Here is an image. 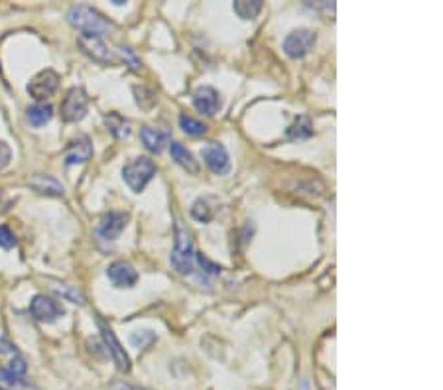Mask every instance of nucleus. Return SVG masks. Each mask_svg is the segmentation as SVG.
<instances>
[{
    "label": "nucleus",
    "instance_id": "nucleus-1",
    "mask_svg": "<svg viewBox=\"0 0 443 390\" xmlns=\"http://www.w3.org/2000/svg\"><path fill=\"white\" fill-rule=\"evenodd\" d=\"M68 20L73 28L81 30V34H91V36H103L115 28L99 10L87 6V4L71 6L68 12Z\"/></svg>",
    "mask_w": 443,
    "mask_h": 390
},
{
    "label": "nucleus",
    "instance_id": "nucleus-2",
    "mask_svg": "<svg viewBox=\"0 0 443 390\" xmlns=\"http://www.w3.org/2000/svg\"><path fill=\"white\" fill-rule=\"evenodd\" d=\"M174 250L170 262L174 267L175 272H180L183 276L192 274L193 272V262H195V247H193L192 233L183 227V223L180 219L175 221V235H174Z\"/></svg>",
    "mask_w": 443,
    "mask_h": 390
},
{
    "label": "nucleus",
    "instance_id": "nucleus-3",
    "mask_svg": "<svg viewBox=\"0 0 443 390\" xmlns=\"http://www.w3.org/2000/svg\"><path fill=\"white\" fill-rule=\"evenodd\" d=\"M156 176V164L148 156H138L135 160L126 164L123 168V178L128 183V188L136 193L144 190L148 181Z\"/></svg>",
    "mask_w": 443,
    "mask_h": 390
},
{
    "label": "nucleus",
    "instance_id": "nucleus-4",
    "mask_svg": "<svg viewBox=\"0 0 443 390\" xmlns=\"http://www.w3.org/2000/svg\"><path fill=\"white\" fill-rule=\"evenodd\" d=\"M89 109V99L85 91L81 87H73L69 89L68 95L63 97L61 103V118L65 123H77L81 118H85Z\"/></svg>",
    "mask_w": 443,
    "mask_h": 390
},
{
    "label": "nucleus",
    "instance_id": "nucleus-5",
    "mask_svg": "<svg viewBox=\"0 0 443 390\" xmlns=\"http://www.w3.org/2000/svg\"><path fill=\"white\" fill-rule=\"evenodd\" d=\"M59 75L54 69H44L38 75H34L28 83V93L34 101H46L58 91Z\"/></svg>",
    "mask_w": 443,
    "mask_h": 390
},
{
    "label": "nucleus",
    "instance_id": "nucleus-6",
    "mask_svg": "<svg viewBox=\"0 0 443 390\" xmlns=\"http://www.w3.org/2000/svg\"><path fill=\"white\" fill-rule=\"evenodd\" d=\"M316 34L311 30H296L288 34V38L284 39V51L286 56L292 57V59H298V57L308 56L309 51L316 46Z\"/></svg>",
    "mask_w": 443,
    "mask_h": 390
},
{
    "label": "nucleus",
    "instance_id": "nucleus-7",
    "mask_svg": "<svg viewBox=\"0 0 443 390\" xmlns=\"http://www.w3.org/2000/svg\"><path fill=\"white\" fill-rule=\"evenodd\" d=\"M30 312L38 322H44V324H51V322H56V319H59L61 315L65 314L63 305L59 304L58 300L44 294H38L32 300Z\"/></svg>",
    "mask_w": 443,
    "mask_h": 390
},
{
    "label": "nucleus",
    "instance_id": "nucleus-8",
    "mask_svg": "<svg viewBox=\"0 0 443 390\" xmlns=\"http://www.w3.org/2000/svg\"><path fill=\"white\" fill-rule=\"evenodd\" d=\"M96 325H99V331L103 335V341H105L106 349H108L111 357H113V361H115L116 369L120 372L130 371V359H128V355H126V351L123 349V345L116 339L115 331H113L103 319H96Z\"/></svg>",
    "mask_w": 443,
    "mask_h": 390
},
{
    "label": "nucleus",
    "instance_id": "nucleus-9",
    "mask_svg": "<svg viewBox=\"0 0 443 390\" xmlns=\"http://www.w3.org/2000/svg\"><path fill=\"white\" fill-rule=\"evenodd\" d=\"M77 44L81 51L89 56L96 63H113L115 56L113 51L106 48V44L103 42L101 36H91V34H79Z\"/></svg>",
    "mask_w": 443,
    "mask_h": 390
},
{
    "label": "nucleus",
    "instance_id": "nucleus-10",
    "mask_svg": "<svg viewBox=\"0 0 443 390\" xmlns=\"http://www.w3.org/2000/svg\"><path fill=\"white\" fill-rule=\"evenodd\" d=\"M203 160H205V166L213 171V173H227L229 168H231V160H229V154L225 150V146L219 142H209L205 144V148L201 150Z\"/></svg>",
    "mask_w": 443,
    "mask_h": 390
},
{
    "label": "nucleus",
    "instance_id": "nucleus-11",
    "mask_svg": "<svg viewBox=\"0 0 443 390\" xmlns=\"http://www.w3.org/2000/svg\"><path fill=\"white\" fill-rule=\"evenodd\" d=\"M126 221H128V215L126 213H120V211H111L106 213L103 221L99 223V228H96V235L103 238V240H116L120 237V233L125 231Z\"/></svg>",
    "mask_w": 443,
    "mask_h": 390
},
{
    "label": "nucleus",
    "instance_id": "nucleus-12",
    "mask_svg": "<svg viewBox=\"0 0 443 390\" xmlns=\"http://www.w3.org/2000/svg\"><path fill=\"white\" fill-rule=\"evenodd\" d=\"M193 106L199 113L213 116V114L219 113V109H221V97L213 87L203 85L199 89H195V93H193Z\"/></svg>",
    "mask_w": 443,
    "mask_h": 390
},
{
    "label": "nucleus",
    "instance_id": "nucleus-13",
    "mask_svg": "<svg viewBox=\"0 0 443 390\" xmlns=\"http://www.w3.org/2000/svg\"><path fill=\"white\" fill-rule=\"evenodd\" d=\"M106 276H108V280L116 288H132L138 282V272L126 260H116V262H113L108 267V270H106Z\"/></svg>",
    "mask_w": 443,
    "mask_h": 390
},
{
    "label": "nucleus",
    "instance_id": "nucleus-14",
    "mask_svg": "<svg viewBox=\"0 0 443 390\" xmlns=\"http://www.w3.org/2000/svg\"><path fill=\"white\" fill-rule=\"evenodd\" d=\"M28 185L34 191H38L42 195H49V197H63L65 190L54 176H44V173H36L34 178H30Z\"/></svg>",
    "mask_w": 443,
    "mask_h": 390
},
{
    "label": "nucleus",
    "instance_id": "nucleus-15",
    "mask_svg": "<svg viewBox=\"0 0 443 390\" xmlns=\"http://www.w3.org/2000/svg\"><path fill=\"white\" fill-rule=\"evenodd\" d=\"M93 156V144L87 136H81L77 140L69 142L68 150H65V164L73 166V164H83L91 160Z\"/></svg>",
    "mask_w": 443,
    "mask_h": 390
},
{
    "label": "nucleus",
    "instance_id": "nucleus-16",
    "mask_svg": "<svg viewBox=\"0 0 443 390\" xmlns=\"http://www.w3.org/2000/svg\"><path fill=\"white\" fill-rule=\"evenodd\" d=\"M140 138H142L146 148L154 154H160L166 148V144H170V134L166 130H160V128H152V126H142Z\"/></svg>",
    "mask_w": 443,
    "mask_h": 390
},
{
    "label": "nucleus",
    "instance_id": "nucleus-17",
    "mask_svg": "<svg viewBox=\"0 0 443 390\" xmlns=\"http://www.w3.org/2000/svg\"><path fill=\"white\" fill-rule=\"evenodd\" d=\"M105 124L106 128H108V133L113 134L116 140H126V138H130V133H132L130 121L125 118L123 114L118 113L105 114Z\"/></svg>",
    "mask_w": 443,
    "mask_h": 390
},
{
    "label": "nucleus",
    "instance_id": "nucleus-18",
    "mask_svg": "<svg viewBox=\"0 0 443 390\" xmlns=\"http://www.w3.org/2000/svg\"><path fill=\"white\" fill-rule=\"evenodd\" d=\"M170 152H172V158L175 160L177 166H182L183 170H187L189 173H197L199 171V166H197V160L193 158V154L180 142H170Z\"/></svg>",
    "mask_w": 443,
    "mask_h": 390
},
{
    "label": "nucleus",
    "instance_id": "nucleus-19",
    "mask_svg": "<svg viewBox=\"0 0 443 390\" xmlns=\"http://www.w3.org/2000/svg\"><path fill=\"white\" fill-rule=\"evenodd\" d=\"M26 116H28V123L32 126L39 128V126H44V124H48L51 121L54 109H51V105H46V103H36V105L28 106Z\"/></svg>",
    "mask_w": 443,
    "mask_h": 390
},
{
    "label": "nucleus",
    "instance_id": "nucleus-20",
    "mask_svg": "<svg viewBox=\"0 0 443 390\" xmlns=\"http://www.w3.org/2000/svg\"><path fill=\"white\" fill-rule=\"evenodd\" d=\"M30 382L26 377L10 372L6 367H0V390H28Z\"/></svg>",
    "mask_w": 443,
    "mask_h": 390
},
{
    "label": "nucleus",
    "instance_id": "nucleus-21",
    "mask_svg": "<svg viewBox=\"0 0 443 390\" xmlns=\"http://www.w3.org/2000/svg\"><path fill=\"white\" fill-rule=\"evenodd\" d=\"M235 14L242 20H254L262 10V0H237L232 4Z\"/></svg>",
    "mask_w": 443,
    "mask_h": 390
},
{
    "label": "nucleus",
    "instance_id": "nucleus-22",
    "mask_svg": "<svg viewBox=\"0 0 443 390\" xmlns=\"http://www.w3.org/2000/svg\"><path fill=\"white\" fill-rule=\"evenodd\" d=\"M286 136L289 140H299V138H308L311 136V123H309L308 116H298L288 130H286Z\"/></svg>",
    "mask_w": 443,
    "mask_h": 390
},
{
    "label": "nucleus",
    "instance_id": "nucleus-23",
    "mask_svg": "<svg viewBox=\"0 0 443 390\" xmlns=\"http://www.w3.org/2000/svg\"><path fill=\"white\" fill-rule=\"evenodd\" d=\"M54 292H58L63 300H68V302H73V304H79V305H85V295L81 290H77L75 286H69V284H59V282H54Z\"/></svg>",
    "mask_w": 443,
    "mask_h": 390
},
{
    "label": "nucleus",
    "instance_id": "nucleus-24",
    "mask_svg": "<svg viewBox=\"0 0 443 390\" xmlns=\"http://www.w3.org/2000/svg\"><path fill=\"white\" fill-rule=\"evenodd\" d=\"M180 126H182L183 133L189 134V136H201V134L207 133V124L185 113L180 114Z\"/></svg>",
    "mask_w": 443,
    "mask_h": 390
},
{
    "label": "nucleus",
    "instance_id": "nucleus-25",
    "mask_svg": "<svg viewBox=\"0 0 443 390\" xmlns=\"http://www.w3.org/2000/svg\"><path fill=\"white\" fill-rule=\"evenodd\" d=\"M192 217L193 219L207 223L213 219V209L207 205V200H197L192 205Z\"/></svg>",
    "mask_w": 443,
    "mask_h": 390
},
{
    "label": "nucleus",
    "instance_id": "nucleus-26",
    "mask_svg": "<svg viewBox=\"0 0 443 390\" xmlns=\"http://www.w3.org/2000/svg\"><path fill=\"white\" fill-rule=\"evenodd\" d=\"M136 93V103L140 105V109H152L156 103L154 91L146 89V87H135Z\"/></svg>",
    "mask_w": 443,
    "mask_h": 390
},
{
    "label": "nucleus",
    "instance_id": "nucleus-27",
    "mask_svg": "<svg viewBox=\"0 0 443 390\" xmlns=\"http://www.w3.org/2000/svg\"><path fill=\"white\" fill-rule=\"evenodd\" d=\"M156 339V335L152 334V331H136V334H132V337H130V343L135 345V347H138V349H142V347H146L148 343H152Z\"/></svg>",
    "mask_w": 443,
    "mask_h": 390
},
{
    "label": "nucleus",
    "instance_id": "nucleus-28",
    "mask_svg": "<svg viewBox=\"0 0 443 390\" xmlns=\"http://www.w3.org/2000/svg\"><path fill=\"white\" fill-rule=\"evenodd\" d=\"M0 247L6 248V250L16 247V237H14V233L6 225H0Z\"/></svg>",
    "mask_w": 443,
    "mask_h": 390
},
{
    "label": "nucleus",
    "instance_id": "nucleus-29",
    "mask_svg": "<svg viewBox=\"0 0 443 390\" xmlns=\"http://www.w3.org/2000/svg\"><path fill=\"white\" fill-rule=\"evenodd\" d=\"M195 260H197V264L203 268V272L205 274H219L221 272V267H217V264H213L209 258H205L203 255H197L195 252Z\"/></svg>",
    "mask_w": 443,
    "mask_h": 390
},
{
    "label": "nucleus",
    "instance_id": "nucleus-30",
    "mask_svg": "<svg viewBox=\"0 0 443 390\" xmlns=\"http://www.w3.org/2000/svg\"><path fill=\"white\" fill-rule=\"evenodd\" d=\"M10 158H12V150L6 142L0 140V170H4L10 164Z\"/></svg>",
    "mask_w": 443,
    "mask_h": 390
},
{
    "label": "nucleus",
    "instance_id": "nucleus-31",
    "mask_svg": "<svg viewBox=\"0 0 443 390\" xmlns=\"http://www.w3.org/2000/svg\"><path fill=\"white\" fill-rule=\"evenodd\" d=\"M108 390H150V389H144V386H138V384H130V382H125V381H115Z\"/></svg>",
    "mask_w": 443,
    "mask_h": 390
},
{
    "label": "nucleus",
    "instance_id": "nucleus-32",
    "mask_svg": "<svg viewBox=\"0 0 443 390\" xmlns=\"http://www.w3.org/2000/svg\"><path fill=\"white\" fill-rule=\"evenodd\" d=\"M118 49H120V56L125 57L126 61H130V67H132V69H138L140 61H138V59L132 56V51H130V49H126V48H118Z\"/></svg>",
    "mask_w": 443,
    "mask_h": 390
}]
</instances>
